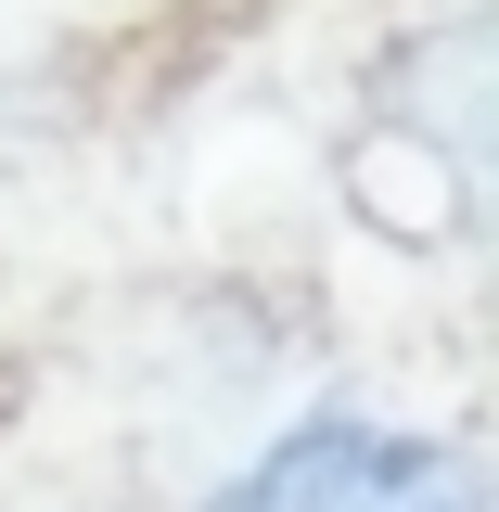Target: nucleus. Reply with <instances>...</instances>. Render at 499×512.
Returning a JSON list of instances; mask_svg holds the SVG:
<instances>
[{"label": "nucleus", "mask_w": 499, "mask_h": 512, "mask_svg": "<svg viewBox=\"0 0 499 512\" xmlns=\"http://www.w3.org/2000/svg\"><path fill=\"white\" fill-rule=\"evenodd\" d=\"M346 512H474V474L448 461V448H410V436H384V461L359 474V500Z\"/></svg>", "instance_id": "obj_3"}, {"label": "nucleus", "mask_w": 499, "mask_h": 512, "mask_svg": "<svg viewBox=\"0 0 499 512\" xmlns=\"http://www.w3.org/2000/svg\"><path fill=\"white\" fill-rule=\"evenodd\" d=\"M372 461H384V436L359 410H308V423H282V436L256 448L244 474H218L192 512H346Z\"/></svg>", "instance_id": "obj_2"}, {"label": "nucleus", "mask_w": 499, "mask_h": 512, "mask_svg": "<svg viewBox=\"0 0 499 512\" xmlns=\"http://www.w3.org/2000/svg\"><path fill=\"white\" fill-rule=\"evenodd\" d=\"M372 103L384 116H423V154L436 167H487V26L461 13V26H423V39H397L372 77Z\"/></svg>", "instance_id": "obj_1"}]
</instances>
